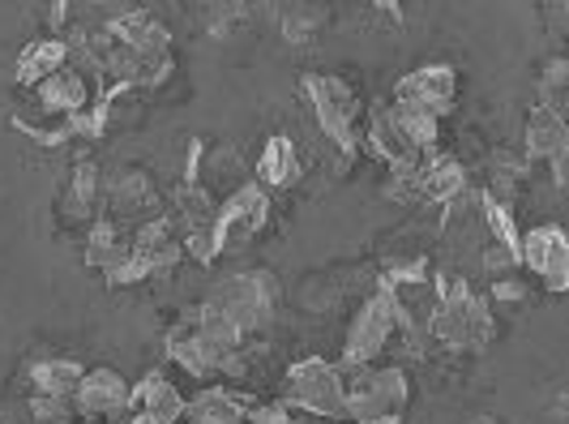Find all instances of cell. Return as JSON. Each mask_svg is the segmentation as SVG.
I'll return each mask as SVG.
<instances>
[{
  "mask_svg": "<svg viewBox=\"0 0 569 424\" xmlns=\"http://www.w3.org/2000/svg\"><path fill=\"white\" fill-rule=\"evenodd\" d=\"M326 22V9H309V4H300V9H287L283 13V34L287 43H305L317 27Z\"/></svg>",
  "mask_w": 569,
  "mask_h": 424,
  "instance_id": "cell-29",
  "label": "cell"
},
{
  "mask_svg": "<svg viewBox=\"0 0 569 424\" xmlns=\"http://www.w3.org/2000/svg\"><path fill=\"white\" fill-rule=\"evenodd\" d=\"M30 416H34V424H73L78 407H73V398L34 395L30 398Z\"/></svg>",
  "mask_w": 569,
  "mask_h": 424,
  "instance_id": "cell-28",
  "label": "cell"
},
{
  "mask_svg": "<svg viewBox=\"0 0 569 424\" xmlns=\"http://www.w3.org/2000/svg\"><path fill=\"white\" fill-rule=\"evenodd\" d=\"M395 335H399V331H395L390 300H386V292H377L369 305L351 317V326H347V343H342V365L339 368L372 365V361L386 352V343L395 339Z\"/></svg>",
  "mask_w": 569,
  "mask_h": 424,
  "instance_id": "cell-7",
  "label": "cell"
},
{
  "mask_svg": "<svg viewBox=\"0 0 569 424\" xmlns=\"http://www.w3.org/2000/svg\"><path fill=\"white\" fill-rule=\"evenodd\" d=\"M69 65V43L64 39H39V43H27L22 57L13 65V78L22 86H39L48 82L52 73H60Z\"/></svg>",
  "mask_w": 569,
  "mask_h": 424,
  "instance_id": "cell-20",
  "label": "cell"
},
{
  "mask_svg": "<svg viewBox=\"0 0 569 424\" xmlns=\"http://www.w3.org/2000/svg\"><path fill=\"white\" fill-rule=\"evenodd\" d=\"M99 198H103L99 168H94V159H82V164L73 168V176H69V189H64V198H60V215L73 219V224H86V219H94Z\"/></svg>",
  "mask_w": 569,
  "mask_h": 424,
  "instance_id": "cell-21",
  "label": "cell"
},
{
  "mask_svg": "<svg viewBox=\"0 0 569 424\" xmlns=\"http://www.w3.org/2000/svg\"><path fill=\"white\" fill-rule=\"evenodd\" d=\"M300 95L313 112L317 129L335 141V150H342L347 159L356 155V95L342 78H326V73H305L300 78Z\"/></svg>",
  "mask_w": 569,
  "mask_h": 424,
  "instance_id": "cell-5",
  "label": "cell"
},
{
  "mask_svg": "<svg viewBox=\"0 0 569 424\" xmlns=\"http://www.w3.org/2000/svg\"><path fill=\"white\" fill-rule=\"evenodd\" d=\"M108 34H112L116 43L133 48L146 60H168V30H163V22L154 13H146V9L120 13L116 22H108Z\"/></svg>",
  "mask_w": 569,
  "mask_h": 424,
  "instance_id": "cell-15",
  "label": "cell"
},
{
  "mask_svg": "<svg viewBox=\"0 0 569 424\" xmlns=\"http://www.w3.org/2000/svg\"><path fill=\"white\" fill-rule=\"evenodd\" d=\"M416 189H420V201H437V206H450L455 198L467 194V171L458 159L450 155H420L416 164Z\"/></svg>",
  "mask_w": 569,
  "mask_h": 424,
  "instance_id": "cell-14",
  "label": "cell"
},
{
  "mask_svg": "<svg viewBox=\"0 0 569 424\" xmlns=\"http://www.w3.org/2000/svg\"><path fill=\"white\" fill-rule=\"evenodd\" d=\"M492 296H497V300H527V283L501 279L497 287H492Z\"/></svg>",
  "mask_w": 569,
  "mask_h": 424,
  "instance_id": "cell-31",
  "label": "cell"
},
{
  "mask_svg": "<svg viewBox=\"0 0 569 424\" xmlns=\"http://www.w3.org/2000/svg\"><path fill=\"white\" fill-rule=\"evenodd\" d=\"M566 78H569V65H566V57H557L548 69H543V82H540L543 103H540V108L566 116Z\"/></svg>",
  "mask_w": 569,
  "mask_h": 424,
  "instance_id": "cell-27",
  "label": "cell"
},
{
  "mask_svg": "<svg viewBox=\"0 0 569 424\" xmlns=\"http://www.w3.org/2000/svg\"><path fill=\"white\" fill-rule=\"evenodd\" d=\"M253 171H257V185L270 194V189H287V185H296V180H300V171H305V164H300L296 146H291L287 138H270Z\"/></svg>",
  "mask_w": 569,
  "mask_h": 424,
  "instance_id": "cell-22",
  "label": "cell"
},
{
  "mask_svg": "<svg viewBox=\"0 0 569 424\" xmlns=\"http://www.w3.org/2000/svg\"><path fill=\"white\" fill-rule=\"evenodd\" d=\"M184 254V240H180V231H176V219L168 215H154V219H146L138 231H133V257L142 262L150 275H163L171 270L176 262Z\"/></svg>",
  "mask_w": 569,
  "mask_h": 424,
  "instance_id": "cell-13",
  "label": "cell"
},
{
  "mask_svg": "<svg viewBox=\"0 0 569 424\" xmlns=\"http://www.w3.org/2000/svg\"><path fill=\"white\" fill-rule=\"evenodd\" d=\"M124 424H150V421H146V416H129Z\"/></svg>",
  "mask_w": 569,
  "mask_h": 424,
  "instance_id": "cell-33",
  "label": "cell"
},
{
  "mask_svg": "<svg viewBox=\"0 0 569 424\" xmlns=\"http://www.w3.org/2000/svg\"><path fill=\"white\" fill-rule=\"evenodd\" d=\"M566 4H561V0H557V4H548V30L557 27V34H561V30H566Z\"/></svg>",
  "mask_w": 569,
  "mask_h": 424,
  "instance_id": "cell-32",
  "label": "cell"
},
{
  "mask_svg": "<svg viewBox=\"0 0 569 424\" xmlns=\"http://www.w3.org/2000/svg\"><path fill=\"white\" fill-rule=\"evenodd\" d=\"M39 103H43V112L52 116H82L86 103H90V86H86V78L78 73V69H60V73H52L48 82H39Z\"/></svg>",
  "mask_w": 569,
  "mask_h": 424,
  "instance_id": "cell-19",
  "label": "cell"
},
{
  "mask_svg": "<svg viewBox=\"0 0 569 424\" xmlns=\"http://www.w3.org/2000/svg\"><path fill=\"white\" fill-rule=\"evenodd\" d=\"M133 416H146L150 424H180L184 416V395L171 386L163 373H146L133 386Z\"/></svg>",
  "mask_w": 569,
  "mask_h": 424,
  "instance_id": "cell-17",
  "label": "cell"
},
{
  "mask_svg": "<svg viewBox=\"0 0 569 424\" xmlns=\"http://www.w3.org/2000/svg\"><path fill=\"white\" fill-rule=\"evenodd\" d=\"M78 382H82V365L69 361V356H48V361H34V365H30V386H34V395L73 398Z\"/></svg>",
  "mask_w": 569,
  "mask_h": 424,
  "instance_id": "cell-25",
  "label": "cell"
},
{
  "mask_svg": "<svg viewBox=\"0 0 569 424\" xmlns=\"http://www.w3.org/2000/svg\"><path fill=\"white\" fill-rule=\"evenodd\" d=\"M497 335V322L485 296H476L467 283H441V305L432 317V339L446 352H485Z\"/></svg>",
  "mask_w": 569,
  "mask_h": 424,
  "instance_id": "cell-2",
  "label": "cell"
},
{
  "mask_svg": "<svg viewBox=\"0 0 569 424\" xmlns=\"http://www.w3.org/2000/svg\"><path fill=\"white\" fill-rule=\"evenodd\" d=\"M274 300H279V283H274V275L249 270V275H231V279L219 283V287L206 296V305H201L198 313L228 322V326H236V331L249 339L257 326L270 322Z\"/></svg>",
  "mask_w": 569,
  "mask_h": 424,
  "instance_id": "cell-3",
  "label": "cell"
},
{
  "mask_svg": "<svg viewBox=\"0 0 569 424\" xmlns=\"http://www.w3.org/2000/svg\"><path fill=\"white\" fill-rule=\"evenodd\" d=\"M266 215H270V194L261 185H244L228 194L214 210V249L228 254L236 245H249L266 224Z\"/></svg>",
  "mask_w": 569,
  "mask_h": 424,
  "instance_id": "cell-6",
  "label": "cell"
},
{
  "mask_svg": "<svg viewBox=\"0 0 569 424\" xmlns=\"http://www.w3.org/2000/svg\"><path fill=\"white\" fill-rule=\"evenodd\" d=\"M390 112L399 120L402 138L411 141L420 155H428V150L437 146V138H441V120H437V116L420 112V108H407V103H390Z\"/></svg>",
  "mask_w": 569,
  "mask_h": 424,
  "instance_id": "cell-26",
  "label": "cell"
},
{
  "mask_svg": "<svg viewBox=\"0 0 569 424\" xmlns=\"http://www.w3.org/2000/svg\"><path fill=\"white\" fill-rule=\"evenodd\" d=\"M244 398L231 391H201L198 398H184V416L180 424H240L244 421Z\"/></svg>",
  "mask_w": 569,
  "mask_h": 424,
  "instance_id": "cell-24",
  "label": "cell"
},
{
  "mask_svg": "<svg viewBox=\"0 0 569 424\" xmlns=\"http://www.w3.org/2000/svg\"><path fill=\"white\" fill-rule=\"evenodd\" d=\"M518 262L527 270H536L548 292H566L569 287V236L561 224H540L531 227L522 240H518Z\"/></svg>",
  "mask_w": 569,
  "mask_h": 424,
  "instance_id": "cell-8",
  "label": "cell"
},
{
  "mask_svg": "<svg viewBox=\"0 0 569 424\" xmlns=\"http://www.w3.org/2000/svg\"><path fill=\"white\" fill-rule=\"evenodd\" d=\"M73 407H78V416L116 421V416H124L133 407V386L116 368H90V373H82V382L73 391Z\"/></svg>",
  "mask_w": 569,
  "mask_h": 424,
  "instance_id": "cell-12",
  "label": "cell"
},
{
  "mask_svg": "<svg viewBox=\"0 0 569 424\" xmlns=\"http://www.w3.org/2000/svg\"><path fill=\"white\" fill-rule=\"evenodd\" d=\"M129 254H133V236H124V227L116 219H94L90 224V236H86V266L90 270H99L108 279L116 266H124Z\"/></svg>",
  "mask_w": 569,
  "mask_h": 424,
  "instance_id": "cell-18",
  "label": "cell"
},
{
  "mask_svg": "<svg viewBox=\"0 0 569 424\" xmlns=\"http://www.w3.org/2000/svg\"><path fill=\"white\" fill-rule=\"evenodd\" d=\"M168 356L184 368V373H193V377H214V373H223V368H231V373L240 368V356H228L219 343H210V335L201 331L198 313H189L184 322L171 326Z\"/></svg>",
  "mask_w": 569,
  "mask_h": 424,
  "instance_id": "cell-9",
  "label": "cell"
},
{
  "mask_svg": "<svg viewBox=\"0 0 569 424\" xmlns=\"http://www.w3.org/2000/svg\"><path fill=\"white\" fill-rule=\"evenodd\" d=\"M347 382V421L351 424H399L407 403H411V386L399 365H360L339 368Z\"/></svg>",
  "mask_w": 569,
  "mask_h": 424,
  "instance_id": "cell-1",
  "label": "cell"
},
{
  "mask_svg": "<svg viewBox=\"0 0 569 424\" xmlns=\"http://www.w3.org/2000/svg\"><path fill=\"white\" fill-rule=\"evenodd\" d=\"M369 146L377 159L390 164V171H407L420 164V150L402 138V129H399V120H395V112H390V103H377V108L369 112Z\"/></svg>",
  "mask_w": 569,
  "mask_h": 424,
  "instance_id": "cell-16",
  "label": "cell"
},
{
  "mask_svg": "<svg viewBox=\"0 0 569 424\" xmlns=\"http://www.w3.org/2000/svg\"><path fill=\"white\" fill-rule=\"evenodd\" d=\"M244 421L249 424H291L287 403H249L244 407Z\"/></svg>",
  "mask_w": 569,
  "mask_h": 424,
  "instance_id": "cell-30",
  "label": "cell"
},
{
  "mask_svg": "<svg viewBox=\"0 0 569 424\" xmlns=\"http://www.w3.org/2000/svg\"><path fill=\"white\" fill-rule=\"evenodd\" d=\"M103 206H108V215L103 219H138V224H146V219H154L159 215V189H154V180L146 176V171L138 168H120L103 185Z\"/></svg>",
  "mask_w": 569,
  "mask_h": 424,
  "instance_id": "cell-11",
  "label": "cell"
},
{
  "mask_svg": "<svg viewBox=\"0 0 569 424\" xmlns=\"http://www.w3.org/2000/svg\"><path fill=\"white\" fill-rule=\"evenodd\" d=\"M455 99H458V73L450 65H425V69L399 78V86H395V103L420 108V112L437 116V120L450 116Z\"/></svg>",
  "mask_w": 569,
  "mask_h": 424,
  "instance_id": "cell-10",
  "label": "cell"
},
{
  "mask_svg": "<svg viewBox=\"0 0 569 424\" xmlns=\"http://www.w3.org/2000/svg\"><path fill=\"white\" fill-rule=\"evenodd\" d=\"M283 398L287 407H300L321 421H347V382H342L339 365H330V361L309 356V361L287 368Z\"/></svg>",
  "mask_w": 569,
  "mask_h": 424,
  "instance_id": "cell-4",
  "label": "cell"
},
{
  "mask_svg": "<svg viewBox=\"0 0 569 424\" xmlns=\"http://www.w3.org/2000/svg\"><path fill=\"white\" fill-rule=\"evenodd\" d=\"M471 424H497V421H492V416H480V421H471Z\"/></svg>",
  "mask_w": 569,
  "mask_h": 424,
  "instance_id": "cell-34",
  "label": "cell"
},
{
  "mask_svg": "<svg viewBox=\"0 0 569 424\" xmlns=\"http://www.w3.org/2000/svg\"><path fill=\"white\" fill-rule=\"evenodd\" d=\"M569 155V129L566 116L548 112V108H536L531 120H527V159H561Z\"/></svg>",
  "mask_w": 569,
  "mask_h": 424,
  "instance_id": "cell-23",
  "label": "cell"
}]
</instances>
